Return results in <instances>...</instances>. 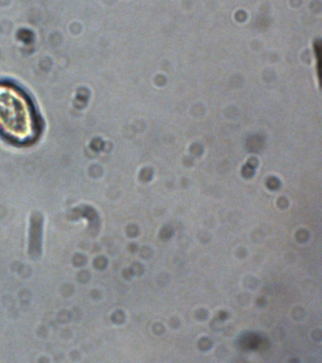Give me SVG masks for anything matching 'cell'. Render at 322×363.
Here are the masks:
<instances>
[{"label":"cell","instance_id":"1","mask_svg":"<svg viewBox=\"0 0 322 363\" xmlns=\"http://www.w3.org/2000/svg\"><path fill=\"white\" fill-rule=\"evenodd\" d=\"M40 124L32 101L21 88L0 82V135L16 144L38 139Z\"/></svg>","mask_w":322,"mask_h":363}]
</instances>
